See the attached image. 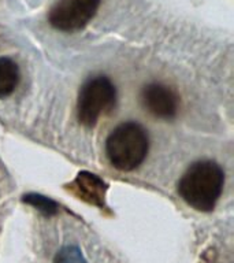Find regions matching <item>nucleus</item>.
<instances>
[{
    "instance_id": "1a4fd4ad",
    "label": "nucleus",
    "mask_w": 234,
    "mask_h": 263,
    "mask_svg": "<svg viewBox=\"0 0 234 263\" xmlns=\"http://www.w3.org/2000/svg\"><path fill=\"white\" fill-rule=\"evenodd\" d=\"M53 263H86V260L77 247L67 246L57 252Z\"/></svg>"
},
{
    "instance_id": "f257e3e1",
    "label": "nucleus",
    "mask_w": 234,
    "mask_h": 263,
    "mask_svg": "<svg viewBox=\"0 0 234 263\" xmlns=\"http://www.w3.org/2000/svg\"><path fill=\"white\" fill-rule=\"evenodd\" d=\"M225 185V172L213 160L190 164L178 182V193L192 209L209 213L215 209Z\"/></svg>"
},
{
    "instance_id": "39448f33",
    "label": "nucleus",
    "mask_w": 234,
    "mask_h": 263,
    "mask_svg": "<svg viewBox=\"0 0 234 263\" xmlns=\"http://www.w3.org/2000/svg\"><path fill=\"white\" fill-rule=\"evenodd\" d=\"M141 102L145 110L155 118L170 121L178 114L181 100L171 86L160 82H151L141 90Z\"/></svg>"
},
{
    "instance_id": "f03ea898",
    "label": "nucleus",
    "mask_w": 234,
    "mask_h": 263,
    "mask_svg": "<svg viewBox=\"0 0 234 263\" xmlns=\"http://www.w3.org/2000/svg\"><path fill=\"white\" fill-rule=\"evenodd\" d=\"M149 136L139 122H123L111 132L106 141L107 158L119 172H133L145 160Z\"/></svg>"
},
{
    "instance_id": "20e7f679",
    "label": "nucleus",
    "mask_w": 234,
    "mask_h": 263,
    "mask_svg": "<svg viewBox=\"0 0 234 263\" xmlns=\"http://www.w3.org/2000/svg\"><path fill=\"white\" fill-rule=\"evenodd\" d=\"M100 0H57L48 14L52 28L61 32L81 30L93 20Z\"/></svg>"
},
{
    "instance_id": "7ed1b4c3",
    "label": "nucleus",
    "mask_w": 234,
    "mask_h": 263,
    "mask_svg": "<svg viewBox=\"0 0 234 263\" xmlns=\"http://www.w3.org/2000/svg\"><path fill=\"white\" fill-rule=\"evenodd\" d=\"M116 102V89L106 76L90 77L78 92L77 118L81 125L93 127L103 115L108 114Z\"/></svg>"
},
{
    "instance_id": "6e6552de",
    "label": "nucleus",
    "mask_w": 234,
    "mask_h": 263,
    "mask_svg": "<svg viewBox=\"0 0 234 263\" xmlns=\"http://www.w3.org/2000/svg\"><path fill=\"white\" fill-rule=\"evenodd\" d=\"M22 200L25 203H29L32 204L33 207H36L44 213L45 215H53V214L57 211V204L53 200L48 199V197L41 196V195H36V193H29V195H25Z\"/></svg>"
},
{
    "instance_id": "423d86ee",
    "label": "nucleus",
    "mask_w": 234,
    "mask_h": 263,
    "mask_svg": "<svg viewBox=\"0 0 234 263\" xmlns=\"http://www.w3.org/2000/svg\"><path fill=\"white\" fill-rule=\"evenodd\" d=\"M71 192L84 201L102 207L104 204V196L107 192V184L96 174L82 172L71 184L67 185Z\"/></svg>"
},
{
    "instance_id": "0eeeda50",
    "label": "nucleus",
    "mask_w": 234,
    "mask_h": 263,
    "mask_svg": "<svg viewBox=\"0 0 234 263\" xmlns=\"http://www.w3.org/2000/svg\"><path fill=\"white\" fill-rule=\"evenodd\" d=\"M20 67L11 58H0V98H6L20 84Z\"/></svg>"
}]
</instances>
